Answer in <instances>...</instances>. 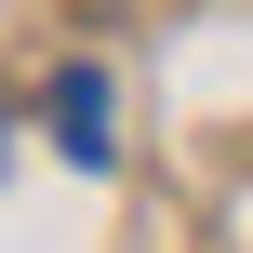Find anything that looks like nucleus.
<instances>
[{
  "label": "nucleus",
  "instance_id": "nucleus-1",
  "mask_svg": "<svg viewBox=\"0 0 253 253\" xmlns=\"http://www.w3.org/2000/svg\"><path fill=\"white\" fill-rule=\"evenodd\" d=\"M53 147H67L80 173L120 147V133H107V80H93V67H67V80H53Z\"/></svg>",
  "mask_w": 253,
  "mask_h": 253
}]
</instances>
